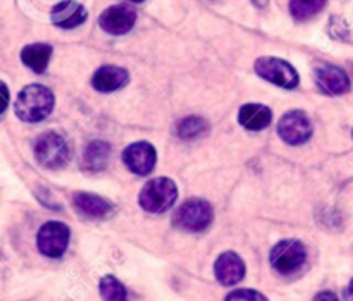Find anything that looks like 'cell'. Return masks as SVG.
I'll return each mask as SVG.
<instances>
[{
    "mask_svg": "<svg viewBox=\"0 0 353 301\" xmlns=\"http://www.w3.org/2000/svg\"><path fill=\"white\" fill-rule=\"evenodd\" d=\"M209 131V126H207V121H203L202 117L190 116L185 117L178 123L176 126V133L181 140H195V138L203 136V134Z\"/></svg>",
    "mask_w": 353,
    "mask_h": 301,
    "instance_id": "19",
    "label": "cell"
},
{
    "mask_svg": "<svg viewBox=\"0 0 353 301\" xmlns=\"http://www.w3.org/2000/svg\"><path fill=\"white\" fill-rule=\"evenodd\" d=\"M314 301H340V300L336 298V295H334V293L323 291V293H319L316 298H314Z\"/></svg>",
    "mask_w": 353,
    "mask_h": 301,
    "instance_id": "23",
    "label": "cell"
},
{
    "mask_svg": "<svg viewBox=\"0 0 353 301\" xmlns=\"http://www.w3.org/2000/svg\"><path fill=\"white\" fill-rule=\"evenodd\" d=\"M345 300L353 301V279H352L350 284H348V288L345 289Z\"/></svg>",
    "mask_w": 353,
    "mask_h": 301,
    "instance_id": "24",
    "label": "cell"
},
{
    "mask_svg": "<svg viewBox=\"0 0 353 301\" xmlns=\"http://www.w3.org/2000/svg\"><path fill=\"white\" fill-rule=\"evenodd\" d=\"M178 198V188L169 178L150 179L140 193V207L145 212L162 214L171 209Z\"/></svg>",
    "mask_w": 353,
    "mask_h": 301,
    "instance_id": "2",
    "label": "cell"
},
{
    "mask_svg": "<svg viewBox=\"0 0 353 301\" xmlns=\"http://www.w3.org/2000/svg\"><path fill=\"white\" fill-rule=\"evenodd\" d=\"M54 103V93L47 86L30 85L19 92L14 110L24 123H40L50 116Z\"/></svg>",
    "mask_w": 353,
    "mask_h": 301,
    "instance_id": "1",
    "label": "cell"
},
{
    "mask_svg": "<svg viewBox=\"0 0 353 301\" xmlns=\"http://www.w3.org/2000/svg\"><path fill=\"white\" fill-rule=\"evenodd\" d=\"M131 2H138V3H140V2H145V0H131Z\"/></svg>",
    "mask_w": 353,
    "mask_h": 301,
    "instance_id": "26",
    "label": "cell"
},
{
    "mask_svg": "<svg viewBox=\"0 0 353 301\" xmlns=\"http://www.w3.org/2000/svg\"><path fill=\"white\" fill-rule=\"evenodd\" d=\"M214 272H216V278L221 284L234 286L245 278V264L236 253L226 251L217 258Z\"/></svg>",
    "mask_w": 353,
    "mask_h": 301,
    "instance_id": "12",
    "label": "cell"
},
{
    "mask_svg": "<svg viewBox=\"0 0 353 301\" xmlns=\"http://www.w3.org/2000/svg\"><path fill=\"white\" fill-rule=\"evenodd\" d=\"M307 262V250L296 240L279 241L271 251V265L278 274L293 276L302 271Z\"/></svg>",
    "mask_w": 353,
    "mask_h": 301,
    "instance_id": "5",
    "label": "cell"
},
{
    "mask_svg": "<svg viewBox=\"0 0 353 301\" xmlns=\"http://www.w3.org/2000/svg\"><path fill=\"white\" fill-rule=\"evenodd\" d=\"M69 238H71V231L65 224L62 222H52L43 224L38 231V250L50 258H59L65 253L69 247Z\"/></svg>",
    "mask_w": 353,
    "mask_h": 301,
    "instance_id": "7",
    "label": "cell"
},
{
    "mask_svg": "<svg viewBox=\"0 0 353 301\" xmlns=\"http://www.w3.org/2000/svg\"><path fill=\"white\" fill-rule=\"evenodd\" d=\"M110 160V145L105 141H92L83 155V167L86 171H103Z\"/></svg>",
    "mask_w": 353,
    "mask_h": 301,
    "instance_id": "18",
    "label": "cell"
},
{
    "mask_svg": "<svg viewBox=\"0 0 353 301\" xmlns=\"http://www.w3.org/2000/svg\"><path fill=\"white\" fill-rule=\"evenodd\" d=\"M128 79H130V76H128L126 69L119 68V65H102L93 74L92 85L97 92L110 93L123 88Z\"/></svg>",
    "mask_w": 353,
    "mask_h": 301,
    "instance_id": "15",
    "label": "cell"
},
{
    "mask_svg": "<svg viewBox=\"0 0 353 301\" xmlns=\"http://www.w3.org/2000/svg\"><path fill=\"white\" fill-rule=\"evenodd\" d=\"M316 79L319 88L327 95H343L350 90L348 74L343 69L334 68V65L316 69Z\"/></svg>",
    "mask_w": 353,
    "mask_h": 301,
    "instance_id": "13",
    "label": "cell"
},
{
    "mask_svg": "<svg viewBox=\"0 0 353 301\" xmlns=\"http://www.w3.org/2000/svg\"><path fill=\"white\" fill-rule=\"evenodd\" d=\"M99 289L103 301H130L126 288L114 276H105V278L100 279Z\"/></svg>",
    "mask_w": 353,
    "mask_h": 301,
    "instance_id": "20",
    "label": "cell"
},
{
    "mask_svg": "<svg viewBox=\"0 0 353 301\" xmlns=\"http://www.w3.org/2000/svg\"><path fill=\"white\" fill-rule=\"evenodd\" d=\"M212 207L205 200L190 198L176 210L174 224L188 233H202L212 222Z\"/></svg>",
    "mask_w": 353,
    "mask_h": 301,
    "instance_id": "4",
    "label": "cell"
},
{
    "mask_svg": "<svg viewBox=\"0 0 353 301\" xmlns=\"http://www.w3.org/2000/svg\"><path fill=\"white\" fill-rule=\"evenodd\" d=\"M34 157L38 164L47 169H61L69 160V147L64 138L55 131H47L40 134L34 141Z\"/></svg>",
    "mask_w": 353,
    "mask_h": 301,
    "instance_id": "3",
    "label": "cell"
},
{
    "mask_svg": "<svg viewBox=\"0 0 353 301\" xmlns=\"http://www.w3.org/2000/svg\"><path fill=\"white\" fill-rule=\"evenodd\" d=\"M326 6V0H290V10L299 21H307L316 16Z\"/></svg>",
    "mask_w": 353,
    "mask_h": 301,
    "instance_id": "21",
    "label": "cell"
},
{
    "mask_svg": "<svg viewBox=\"0 0 353 301\" xmlns=\"http://www.w3.org/2000/svg\"><path fill=\"white\" fill-rule=\"evenodd\" d=\"M224 301H269L262 293L254 291V289H236L230 293Z\"/></svg>",
    "mask_w": 353,
    "mask_h": 301,
    "instance_id": "22",
    "label": "cell"
},
{
    "mask_svg": "<svg viewBox=\"0 0 353 301\" xmlns=\"http://www.w3.org/2000/svg\"><path fill=\"white\" fill-rule=\"evenodd\" d=\"M278 133L288 145H303L312 136V123L302 110H292L279 119Z\"/></svg>",
    "mask_w": 353,
    "mask_h": 301,
    "instance_id": "8",
    "label": "cell"
},
{
    "mask_svg": "<svg viewBox=\"0 0 353 301\" xmlns=\"http://www.w3.org/2000/svg\"><path fill=\"white\" fill-rule=\"evenodd\" d=\"M238 121L245 129L250 131H261L271 124L272 112L268 105H261V103H248L240 109L238 114Z\"/></svg>",
    "mask_w": 353,
    "mask_h": 301,
    "instance_id": "16",
    "label": "cell"
},
{
    "mask_svg": "<svg viewBox=\"0 0 353 301\" xmlns=\"http://www.w3.org/2000/svg\"><path fill=\"white\" fill-rule=\"evenodd\" d=\"M137 23V12L130 6H112L105 9L100 16L99 24L103 31L110 34H124L131 31Z\"/></svg>",
    "mask_w": 353,
    "mask_h": 301,
    "instance_id": "10",
    "label": "cell"
},
{
    "mask_svg": "<svg viewBox=\"0 0 353 301\" xmlns=\"http://www.w3.org/2000/svg\"><path fill=\"white\" fill-rule=\"evenodd\" d=\"M157 154L155 148L147 141H138V143L130 145L123 152V162L133 174L147 176L154 171Z\"/></svg>",
    "mask_w": 353,
    "mask_h": 301,
    "instance_id": "9",
    "label": "cell"
},
{
    "mask_svg": "<svg viewBox=\"0 0 353 301\" xmlns=\"http://www.w3.org/2000/svg\"><path fill=\"white\" fill-rule=\"evenodd\" d=\"M88 17L85 7L76 0H62L52 9V23L62 30H72L81 26Z\"/></svg>",
    "mask_w": 353,
    "mask_h": 301,
    "instance_id": "11",
    "label": "cell"
},
{
    "mask_svg": "<svg viewBox=\"0 0 353 301\" xmlns=\"http://www.w3.org/2000/svg\"><path fill=\"white\" fill-rule=\"evenodd\" d=\"M265 2H268V0H255V3H257V6H265Z\"/></svg>",
    "mask_w": 353,
    "mask_h": 301,
    "instance_id": "25",
    "label": "cell"
},
{
    "mask_svg": "<svg viewBox=\"0 0 353 301\" xmlns=\"http://www.w3.org/2000/svg\"><path fill=\"white\" fill-rule=\"evenodd\" d=\"M255 72L265 81L281 88L293 90L299 86V72L290 62L276 57H262L255 62Z\"/></svg>",
    "mask_w": 353,
    "mask_h": 301,
    "instance_id": "6",
    "label": "cell"
},
{
    "mask_svg": "<svg viewBox=\"0 0 353 301\" xmlns=\"http://www.w3.org/2000/svg\"><path fill=\"white\" fill-rule=\"evenodd\" d=\"M72 203L76 212L86 219H105L112 212V205L107 200L92 193H76Z\"/></svg>",
    "mask_w": 353,
    "mask_h": 301,
    "instance_id": "14",
    "label": "cell"
},
{
    "mask_svg": "<svg viewBox=\"0 0 353 301\" xmlns=\"http://www.w3.org/2000/svg\"><path fill=\"white\" fill-rule=\"evenodd\" d=\"M52 55V47L47 43H31L28 47L23 48L21 52V61L26 65L28 69H31L37 74H41L47 69L48 61H50Z\"/></svg>",
    "mask_w": 353,
    "mask_h": 301,
    "instance_id": "17",
    "label": "cell"
}]
</instances>
